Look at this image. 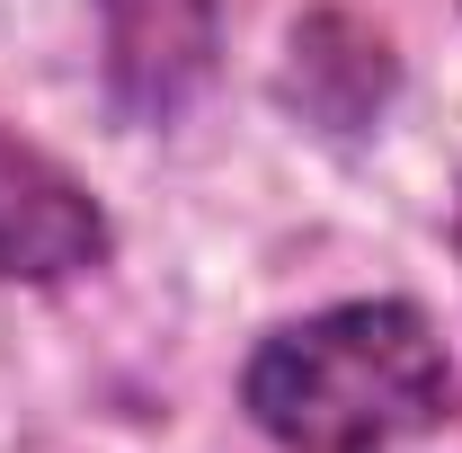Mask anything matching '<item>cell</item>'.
Here are the masks:
<instances>
[{
  "instance_id": "3",
  "label": "cell",
  "mask_w": 462,
  "mask_h": 453,
  "mask_svg": "<svg viewBox=\"0 0 462 453\" xmlns=\"http://www.w3.org/2000/svg\"><path fill=\"white\" fill-rule=\"evenodd\" d=\"M116 258L107 205L62 170L54 152L0 125V276L9 284H71Z\"/></svg>"
},
{
  "instance_id": "5",
  "label": "cell",
  "mask_w": 462,
  "mask_h": 453,
  "mask_svg": "<svg viewBox=\"0 0 462 453\" xmlns=\"http://www.w3.org/2000/svg\"><path fill=\"white\" fill-rule=\"evenodd\" d=\"M454 249H462V196H454Z\"/></svg>"
},
{
  "instance_id": "4",
  "label": "cell",
  "mask_w": 462,
  "mask_h": 453,
  "mask_svg": "<svg viewBox=\"0 0 462 453\" xmlns=\"http://www.w3.org/2000/svg\"><path fill=\"white\" fill-rule=\"evenodd\" d=\"M276 98H285L302 125H320V134H374L383 107L401 98V54H392V36L374 27V18H356V9H302L285 36V62H276Z\"/></svg>"
},
{
  "instance_id": "2",
  "label": "cell",
  "mask_w": 462,
  "mask_h": 453,
  "mask_svg": "<svg viewBox=\"0 0 462 453\" xmlns=\"http://www.w3.org/2000/svg\"><path fill=\"white\" fill-rule=\"evenodd\" d=\"M223 62V0H98V80L125 125H170Z\"/></svg>"
},
{
  "instance_id": "1",
  "label": "cell",
  "mask_w": 462,
  "mask_h": 453,
  "mask_svg": "<svg viewBox=\"0 0 462 453\" xmlns=\"http://www.w3.org/2000/svg\"><path fill=\"white\" fill-rule=\"evenodd\" d=\"M240 409L276 453H392L462 418V374L418 302L374 293L267 329L240 365Z\"/></svg>"
}]
</instances>
